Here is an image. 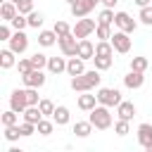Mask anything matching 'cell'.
Wrapping results in <instances>:
<instances>
[{"label":"cell","instance_id":"1","mask_svg":"<svg viewBox=\"0 0 152 152\" xmlns=\"http://www.w3.org/2000/svg\"><path fill=\"white\" fill-rule=\"evenodd\" d=\"M100 81H102L100 69H90V71H83L81 76H71V90H76V93H88V90L97 88Z\"/></svg>","mask_w":152,"mask_h":152},{"label":"cell","instance_id":"2","mask_svg":"<svg viewBox=\"0 0 152 152\" xmlns=\"http://www.w3.org/2000/svg\"><path fill=\"white\" fill-rule=\"evenodd\" d=\"M112 107H104V104H97L95 109H90V124L97 128V131H107L112 126Z\"/></svg>","mask_w":152,"mask_h":152},{"label":"cell","instance_id":"3","mask_svg":"<svg viewBox=\"0 0 152 152\" xmlns=\"http://www.w3.org/2000/svg\"><path fill=\"white\" fill-rule=\"evenodd\" d=\"M121 102V93L116 88H100L97 90V104H104V107H119Z\"/></svg>","mask_w":152,"mask_h":152},{"label":"cell","instance_id":"4","mask_svg":"<svg viewBox=\"0 0 152 152\" xmlns=\"http://www.w3.org/2000/svg\"><path fill=\"white\" fill-rule=\"evenodd\" d=\"M57 43H59V50H62L64 57H76V55H78V40H76V36H74V31L66 33V36H62Z\"/></svg>","mask_w":152,"mask_h":152},{"label":"cell","instance_id":"5","mask_svg":"<svg viewBox=\"0 0 152 152\" xmlns=\"http://www.w3.org/2000/svg\"><path fill=\"white\" fill-rule=\"evenodd\" d=\"M95 28H97V24H95L93 19H86V17H81V19H76V26H74L71 31H74V36L81 40V38H88V36H90Z\"/></svg>","mask_w":152,"mask_h":152},{"label":"cell","instance_id":"6","mask_svg":"<svg viewBox=\"0 0 152 152\" xmlns=\"http://www.w3.org/2000/svg\"><path fill=\"white\" fill-rule=\"evenodd\" d=\"M112 45H114V50L116 52H121V55H126V52H131V38H128V33L126 31H116V33H112Z\"/></svg>","mask_w":152,"mask_h":152},{"label":"cell","instance_id":"7","mask_svg":"<svg viewBox=\"0 0 152 152\" xmlns=\"http://www.w3.org/2000/svg\"><path fill=\"white\" fill-rule=\"evenodd\" d=\"M114 24H116L121 31H126V33H133V31L138 28V21H135L128 12H116V14H114Z\"/></svg>","mask_w":152,"mask_h":152},{"label":"cell","instance_id":"8","mask_svg":"<svg viewBox=\"0 0 152 152\" xmlns=\"http://www.w3.org/2000/svg\"><path fill=\"white\" fill-rule=\"evenodd\" d=\"M7 43H10V50H14L17 55H21V52H26V48H28V36H26L24 31H14Z\"/></svg>","mask_w":152,"mask_h":152},{"label":"cell","instance_id":"9","mask_svg":"<svg viewBox=\"0 0 152 152\" xmlns=\"http://www.w3.org/2000/svg\"><path fill=\"white\" fill-rule=\"evenodd\" d=\"M21 81L26 88H40V86H45V74H43V69H31L28 74L21 76Z\"/></svg>","mask_w":152,"mask_h":152},{"label":"cell","instance_id":"10","mask_svg":"<svg viewBox=\"0 0 152 152\" xmlns=\"http://www.w3.org/2000/svg\"><path fill=\"white\" fill-rule=\"evenodd\" d=\"M28 107V100H26V90H12V95H10V109H14V112H24Z\"/></svg>","mask_w":152,"mask_h":152},{"label":"cell","instance_id":"11","mask_svg":"<svg viewBox=\"0 0 152 152\" xmlns=\"http://www.w3.org/2000/svg\"><path fill=\"white\" fill-rule=\"evenodd\" d=\"M145 83V71H128L126 76H124V86L126 88H131V90H135V88H140Z\"/></svg>","mask_w":152,"mask_h":152},{"label":"cell","instance_id":"12","mask_svg":"<svg viewBox=\"0 0 152 152\" xmlns=\"http://www.w3.org/2000/svg\"><path fill=\"white\" fill-rule=\"evenodd\" d=\"M69 7H71V14H74L76 19H81V17H88V14L93 12L95 2H90V0H78V2L69 5Z\"/></svg>","mask_w":152,"mask_h":152},{"label":"cell","instance_id":"13","mask_svg":"<svg viewBox=\"0 0 152 152\" xmlns=\"http://www.w3.org/2000/svg\"><path fill=\"white\" fill-rule=\"evenodd\" d=\"M135 112H138V109H135V104H133V102H128V100H121V102H119V107H116V116H119V119H126V121H131V119L135 116Z\"/></svg>","mask_w":152,"mask_h":152},{"label":"cell","instance_id":"14","mask_svg":"<svg viewBox=\"0 0 152 152\" xmlns=\"http://www.w3.org/2000/svg\"><path fill=\"white\" fill-rule=\"evenodd\" d=\"M83 62H86V59H81L78 55H76V57H69V59H66V74H69V76H81V74L86 71Z\"/></svg>","mask_w":152,"mask_h":152},{"label":"cell","instance_id":"15","mask_svg":"<svg viewBox=\"0 0 152 152\" xmlns=\"http://www.w3.org/2000/svg\"><path fill=\"white\" fill-rule=\"evenodd\" d=\"M78 57H81V59H93V57H95V45H93L88 38H81V40H78Z\"/></svg>","mask_w":152,"mask_h":152},{"label":"cell","instance_id":"16","mask_svg":"<svg viewBox=\"0 0 152 152\" xmlns=\"http://www.w3.org/2000/svg\"><path fill=\"white\" fill-rule=\"evenodd\" d=\"M17 14H19V7H17L12 0L2 2V7H0V17H2V21H12Z\"/></svg>","mask_w":152,"mask_h":152},{"label":"cell","instance_id":"17","mask_svg":"<svg viewBox=\"0 0 152 152\" xmlns=\"http://www.w3.org/2000/svg\"><path fill=\"white\" fill-rule=\"evenodd\" d=\"M78 107H81L83 112L95 109V107H97V95H90V90L83 93V95H78Z\"/></svg>","mask_w":152,"mask_h":152},{"label":"cell","instance_id":"18","mask_svg":"<svg viewBox=\"0 0 152 152\" xmlns=\"http://www.w3.org/2000/svg\"><path fill=\"white\" fill-rule=\"evenodd\" d=\"M21 116H24V121H31V124H38L40 119H43V112H40V107L38 104H28L24 112H21Z\"/></svg>","mask_w":152,"mask_h":152},{"label":"cell","instance_id":"19","mask_svg":"<svg viewBox=\"0 0 152 152\" xmlns=\"http://www.w3.org/2000/svg\"><path fill=\"white\" fill-rule=\"evenodd\" d=\"M138 142L142 147H147L152 142V124H140L138 126Z\"/></svg>","mask_w":152,"mask_h":152},{"label":"cell","instance_id":"20","mask_svg":"<svg viewBox=\"0 0 152 152\" xmlns=\"http://www.w3.org/2000/svg\"><path fill=\"white\" fill-rule=\"evenodd\" d=\"M48 71H50V74H62V71H66V59H64V57H48Z\"/></svg>","mask_w":152,"mask_h":152},{"label":"cell","instance_id":"21","mask_svg":"<svg viewBox=\"0 0 152 152\" xmlns=\"http://www.w3.org/2000/svg\"><path fill=\"white\" fill-rule=\"evenodd\" d=\"M57 40H59V36L55 33V28H52V31H40V33H38V43H40L43 48H52Z\"/></svg>","mask_w":152,"mask_h":152},{"label":"cell","instance_id":"22","mask_svg":"<svg viewBox=\"0 0 152 152\" xmlns=\"http://www.w3.org/2000/svg\"><path fill=\"white\" fill-rule=\"evenodd\" d=\"M52 121H55L57 126H66V124H69V107L57 104V109H55V114H52Z\"/></svg>","mask_w":152,"mask_h":152},{"label":"cell","instance_id":"23","mask_svg":"<svg viewBox=\"0 0 152 152\" xmlns=\"http://www.w3.org/2000/svg\"><path fill=\"white\" fill-rule=\"evenodd\" d=\"M93 128H95V126L90 124V119H88V121H76V124H74V133H76L78 138H88V135L93 133Z\"/></svg>","mask_w":152,"mask_h":152},{"label":"cell","instance_id":"24","mask_svg":"<svg viewBox=\"0 0 152 152\" xmlns=\"http://www.w3.org/2000/svg\"><path fill=\"white\" fill-rule=\"evenodd\" d=\"M14 55H17V52H14V50H10V48H7V50H2V52H0V66H2V69H12V66L17 64Z\"/></svg>","mask_w":152,"mask_h":152},{"label":"cell","instance_id":"25","mask_svg":"<svg viewBox=\"0 0 152 152\" xmlns=\"http://www.w3.org/2000/svg\"><path fill=\"white\" fill-rule=\"evenodd\" d=\"M95 55H102V57H114V45L112 40H100L95 45Z\"/></svg>","mask_w":152,"mask_h":152},{"label":"cell","instance_id":"26","mask_svg":"<svg viewBox=\"0 0 152 152\" xmlns=\"http://www.w3.org/2000/svg\"><path fill=\"white\" fill-rule=\"evenodd\" d=\"M19 138H24V135H21V128H19V124H14V126H5V140L14 142V140H19Z\"/></svg>","mask_w":152,"mask_h":152},{"label":"cell","instance_id":"27","mask_svg":"<svg viewBox=\"0 0 152 152\" xmlns=\"http://www.w3.org/2000/svg\"><path fill=\"white\" fill-rule=\"evenodd\" d=\"M93 62H95V69H100V71H107V69L112 66L114 57H102V55H95V57H93Z\"/></svg>","mask_w":152,"mask_h":152},{"label":"cell","instance_id":"28","mask_svg":"<svg viewBox=\"0 0 152 152\" xmlns=\"http://www.w3.org/2000/svg\"><path fill=\"white\" fill-rule=\"evenodd\" d=\"M0 121H2V126H14V124H19V112L7 109V112L0 116Z\"/></svg>","mask_w":152,"mask_h":152},{"label":"cell","instance_id":"29","mask_svg":"<svg viewBox=\"0 0 152 152\" xmlns=\"http://www.w3.org/2000/svg\"><path fill=\"white\" fill-rule=\"evenodd\" d=\"M10 24H12V28H14V31H24V28L28 26V17L19 12V14H17V17H14V19L10 21Z\"/></svg>","mask_w":152,"mask_h":152},{"label":"cell","instance_id":"30","mask_svg":"<svg viewBox=\"0 0 152 152\" xmlns=\"http://www.w3.org/2000/svg\"><path fill=\"white\" fill-rule=\"evenodd\" d=\"M36 128H38V133H40V135H50V133H52V128H55V121H48V119L43 116V119L36 124Z\"/></svg>","mask_w":152,"mask_h":152},{"label":"cell","instance_id":"31","mask_svg":"<svg viewBox=\"0 0 152 152\" xmlns=\"http://www.w3.org/2000/svg\"><path fill=\"white\" fill-rule=\"evenodd\" d=\"M114 14H116V12H114L112 7H104V10L100 12V19H97V24H109V26H112V24H114Z\"/></svg>","mask_w":152,"mask_h":152},{"label":"cell","instance_id":"32","mask_svg":"<svg viewBox=\"0 0 152 152\" xmlns=\"http://www.w3.org/2000/svg\"><path fill=\"white\" fill-rule=\"evenodd\" d=\"M95 36H97L100 40H109V38H112V28H109V24H97Z\"/></svg>","mask_w":152,"mask_h":152},{"label":"cell","instance_id":"33","mask_svg":"<svg viewBox=\"0 0 152 152\" xmlns=\"http://www.w3.org/2000/svg\"><path fill=\"white\" fill-rule=\"evenodd\" d=\"M147 66H150L147 57H133V59H131V69H133V71H145Z\"/></svg>","mask_w":152,"mask_h":152},{"label":"cell","instance_id":"34","mask_svg":"<svg viewBox=\"0 0 152 152\" xmlns=\"http://www.w3.org/2000/svg\"><path fill=\"white\" fill-rule=\"evenodd\" d=\"M38 107H40L43 116H52V114H55V109H57L52 100H40V102H38Z\"/></svg>","mask_w":152,"mask_h":152},{"label":"cell","instance_id":"35","mask_svg":"<svg viewBox=\"0 0 152 152\" xmlns=\"http://www.w3.org/2000/svg\"><path fill=\"white\" fill-rule=\"evenodd\" d=\"M138 19H140L145 26H152V5H147V7H140V14H138Z\"/></svg>","mask_w":152,"mask_h":152},{"label":"cell","instance_id":"36","mask_svg":"<svg viewBox=\"0 0 152 152\" xmlns=\"http://www.w3.org/2000/svg\"><path fill=\"white\" fill-rule=\"evenodd\" d=\"M31 62H33V69H43V66H48V57H45L43 52H33V55H31Z\"/></svg>","mask_w":152,"mask_h":152},{"label":"cell","instance_id":"37","mask_svg":"<svg viewBox=\"0 0 152 152\" xmlns=\"http://www.w3.org/2000/svg\"><path fill=\"white\" fill-rule=\"evenodd\" d=\"M26 17H28V26H33V28L43 26V19H45V17H43L40 12H36V10H33V12H31V14H26Z\"/></svg>","mask_w":152,"mask_h":152},{"label":"cell","instance_id":"38","mask_svg":"<svg viewBox=\"0 0 152 152\" xmlns=\"http://www.w3.org/2000/svg\"><path fill=\"white\" fill-rule=\"evenodd\" d=\"M114 133H116V135H126V133H131L128 121H126V119H119V121L114 124Z\"/></svg>","mask_w":152,"mask_h":152},{"label":"cell","instance_id":"39","mask_svg":"<svg viewBox=\"0 0 152 152\" xmlns=\"http://www.w3.org/2000/svg\"><path fill=\"white\" fill-rule=\"evenodd\" d=\"M19 128H21V135H24V138H28V135H33V133H38V128H36V124H31V121H24V124H21Z\"/></svg>","mask_w":152,"mask_h":152},{"label":"cell","instance_id":"40","mask_svg":"<svg viewBox=\"0 0 152 152\" xmlns=\"http://www.w3.org/2000/svg\"><path fill=\"white\" fill-rule=\"evenodd\" d=\"M55 33L62 38V36L71 33V28H69V24H66V21H55Z\"/></svg>","mask_w":152,"mask_h":152},{"label":"cell","instance_id":"41","mask_svg":"<svg viewBox=\"0 0 152 152\" xmlns=\"http://www.w3.org/2000/svg\"><path fill=\"white\" fill-rule=\"evenodd\" d=\"M17 69H19V74H21V76H24V74H28V71L33 69V62H31V57H28V59H19Z\"/></svg>","mask_w":152,"mask_h":152},{"label":"cell","instance_id":"42","mask_svg":"<svg viewBox=\"0 0 152 152\" xmlns=\"http://www.w3.org/2000/svg\"><path fill=\"white\" fill-rule=\"evenodd\" d=\"M26 100H28V104H38V102H40L38 88H26Z\"/></svg>","mask_w":152,"mask_h":152},{"label":"cell","instance_id":"43","mask_svg":"<svg viewBox=\"0 0 152 152\" xmlns=\"http://www.w3.org/2000/svg\"><path fill=\"white\" fill-rule=\"evenodd\" d=\"M17 7H19L21 14H31V12H33V0H21Z\"/></svg>","mask_w":152,"mask_h":152},{"label":"cell","instance_id":"44","mask_svg":"<svg viewBox=\"0 0 152 152\" xmlns=\"http://www.w3.org/2000/svg\"><path fill=\"white\" fill-rule=\"evenodd\" d=\"M10 38H12V31H10L7 24H2L0 26V40H10Z\"/></svg>","mask_w":152,"mask_h":152},{"label":"cell","instance_id":"45","mask_svg":"<svg viewBox=\"0 0 152 152\" xmlns=\"http://www.w3.org/2000/svg\"><path fill=\"white\" fill-rule=\"evenodd\" d=\"M138 7H147V5H152V0H133Z\"/></svg>","mask_w":152,"mask_h":152},{"label":"cell","instance_id":"46","mask_svg":"<svg viewBox=\"0 0 152 152\" xmlns=\"http://www.w3.org/2000/svg\"><path fill=\"white\" fill-rule=\"evenodd\" d=\"M116 2H119V0H102V5H104V7H112V10H114Z\"/></svg>","mask_w":152,"mask_h":152},{"label":"cell","instance_id":"47","mask_svg":"<svg viewBox=\"0 0 152 152\" xmlns=\"http://www.w3.org/2000/svg\"><path fill=\"white\" fill-rule=\"evenodd\" d=\"M145 150H147V152H152V142H150V145H147V147H145Z\"/></svg>","mask_w":152,"mask_h":152},{"label":"cell","instance_id":"48","mask_svg":"<svg viewBox=\"0 0 152 152\" xmlns=\"http://www.w3.org/2000/svg\"><path fill=\"white\" fill-rule=\"evenodd\" d=\"M66 2H69V5H74V2H78V0H66Z\"/></svg>","mask_w":152,"mask_h":152},{"label":"cell","instance_id":"49","mask_svg":"<svg viewBox=\"0 0 152 152\" xmlns=\"http://www.w3.org/2000/svg\"><path fill=\"white\" fill-rule=\"evenodd\" d=\"M90 2H95V5H97V2H102V0H90Z\"/></svg>","mask_w":152,"mask_h":152}]
</instances>
